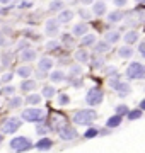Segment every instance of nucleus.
<instances>
[{"instance_id": "nucleus-45", "label": "nucleus", "mask_w": 145, "mask_h": 153, "mask_svg": "<svg viewBox=\"0 0 145 153\" xmlns=\"http://www.w3.org/2000/svg\"><path fill=\"white\" fill-rule=\"evenodd\" d=\"M68 82L72 83L73 87H82V80H80V78H73V76H68Z\"/></svg>"}, {"instance_id": "nucleus-28", "label": "nucleus", "mask_w": 145, "mask_h": 153, "mask_svg": "<svg viewBox=\"0 0 145 153\" xmlns=\"http://www.w3.org/2000/svg\"><path fill=\"white\" fill-rule=\"evenodd\" d=\"M111 49V44L106 43V41H99V43L94 44V51L96 53H106V51H109Z\"/></svg>"}, {"instance_id": "nucleus-31", "label": "nucleus", "mask_w": 145, "mask_h": 153, "mask_svg": "<svg viewBox=\"0 0 145 153\" xmlns=\"http://www.w3.org/2000/svg\"><path fill=\"white\" fill-rule=\"evenodd\" d=\"M65 124H67V123H65V117H63V116H55V117H53V129L58 131L61 126H65Z\"/></svg>"}, {"instance_id": "nucleus-44", "label": "nucleus", "mask_w": 145, "mask_h": 153, "mask_svg": "<svg viewBox=\"0 0 145 153\" xmlns=\"http://www.w3.org/2000/svg\"><path fill=\"white\" fill-rule=\"evenodd\" d=\"M102 66H104V60H102V58H96V60L92 61V68H96V70H97V68H102Z\"/></svg>"}, {"instance_id": "nucleus-16", "label": "nucleus", "mask_w": 145, "mask_h": 153, "mask_svg": "<svg viewBox=\"0 0 145 153\" xmlns=\"http://www.w3.org/2000/svg\"><path fill=\"white\" fill-rule=\"evenodd\" d=\"M118 55H120V58H123V60H128V58L133 56V49H132V46L125 44V46H121V48L118 49Z\"/></svg>"}, {"instance_id": "nucleus-9", "label": "nucleus", "mask_w": 145, "mask_h": 153, "mask_svg": "<svg viewBox=\"0 0 145 153\" xmlns=\"http://www.w3.org/2000/svg\"><path fill=\"white\" fill-rule=\"evenodd\" d=\"M87 31H89V26H87L85 22H78V24L73 26L72 36H75V38H84L85 34H87Z\"/></svg>"}, {"instance_id": "nucleus-52", "label": "nucleus", "mask_w": 145, "mask_h": 153, "mask_svg": "<svg viewBox=\"0 0 145 153\" xmlns=\"http://www.w3.org/2000/svg\"><path fill=\"white\" fill-rule=\"evenodd\" d=\"M138 109L145 111V99H142V100H140V107H138Z\"/></svg>"}, {"instance_id": "nucleus-49", "label": "nucleus", "mask_w": 145, "mask_h": 153, "mask_svg": "<svg viewBox=\"0 0 145 153\" xmlns=\"http://www.w3.org/2000/svg\"><path fill=\"white\" fill-rule=\"evenodd\" d=\"M28 44L29 43H26V41H21V43H19V46H17V49H22V51H24V49H28Z\"/></svg>"}, {"instance_id": "nucleus-53", "label": "nucleus", "mask_w": 145, "mask_h": 153, "mask_svg": "<svg viewBox=\"0 0 145 153\" xmlns=\"http://www.w3.org/2000/svg\"><path fill=\"white\" fill-rule=\"evenodd\" d=\"M12 0H0V5H7V4H10Z\"/></svg>"}, {"instance_id": "nucleus-40", "label": "nucleus", "mask_w": 145, "mask_h": 153, "mask_svg": "<svg viewBox=\"0 0 145 153\" xmlns=\"http://www.w3.org/2000/svg\"><path fill=\"white\" fill-rule=\"evenodd\" d=\"M36 133H38L39 136H45L46 133H48V128H46V124H41V123H39L38 128H36Z\"/></svg>"}, {"instance_id": "nucleus-37", "label": "nucleus", "mask_w": 145, "mask_h": 153, "mask_svg": "<svg viewBox=\"0 0 145 153\" xmlns=\"http://www.w3.org/2000/svg\"><path fill=\"white\" fill-rule=\"evenodd\" d=\"M16 92V87L14 85H5V87L0 90V95H14Z\"/></svg>"}, {"instance_id": "nucleus-41", "label": "nucleus", "mask_w": 145, "mask_h": 153, "mask_svg": "<svg viewBox=\"0 0 145 153\" xmlns=\"http://www.w3.org/2000/svg\"><path fill=\"white\" fill-rule=\"evenodd\" d=\"M46 48L51 49V51H53V49H58V48H60V43H58L56 39H51V41H48V43H46Z\"/></svg>"}, {"instance_id": "nucleus-24", "label": "nucleus", "mask_w": 145, "mask_h": 153, "mask_svg": "<svg viewBox=\"0 0 145 153\" xmlns=\"http://www.w3.org/2000/svg\"><path fill=\"white\" fill-rule=\"evenodd\" d=\"M36 87H38L36 82H34V80H29V78L22 80V83H21V90H22V92H33Z\"/></svg>"}, {"instance_id": "nucleus-46", "label": "nucleus", "mask_w": 145, "mask_h": 153, "mask_svg": "<svg viewBox=\"0 0 145 153\" xmlns=\"http://www.w3.org/2000/svg\"><path fill=\"white\" fill-rule=\"evenodd\" d=\"M19 7H21V9H31V7H33V2H29V0H22Z\"/></svg>"}, {"instance_id": "nucleus-55", "label": "nucleus", "mask_w": 145, "mask_h": 153, "mask_svg": "<svg viewBox=\"0 0 145 153\" xmlns=\"http://www.w3.org/2000/svg\"><path fill=\"white\" fill-rule=\"evenodd\" d=\"M2 140H4V136H2V134H0V145H2Z\"/></svg>"}, {"instance_id": "nucleus-6", "label": "nucleus", "mask_w": 145, "mask_h": 153, "mask_svg": "<svg viewBox=\"0 0 145 153\" xmlns=\"http://www.w3.org/2000/svg\"><path fill=\"white\" fill-rule=\"evenodd\" d=\"M19 128H21V119L19 117H9L2 124V133L4 134H14Z\"/></svg>"}, {"instance_id": "nucleus-54", "label": "nucleus", "mask_w": 145, "mask_h": 153, "mask_svg": "<svg viewBox=\"0 0 145 153\" xmlns=\"http://www.w3.org/2000/svg\"><path fill=\"white\" fill-rule=\"evenodd\" d=\"M135 2H140V4H145V0H135Z\"/></svg>"}, {"instance_id": "nucleus-10", "label": "nucleus", "mask_w": 145, "mask_h": 153, "mask_svg": "<svg viewBox=\"0 0 145 153\" xmlns=\"http://www.w3.org/2000/svg\"><path fill=\"white\" fill-rule=\"evenodd\" d=\"M34 146H36V150H39V152L51 150V146H53V140H50L48 136H41V140H39Z\"/></svg>"}, {"instance_id": "nucleus-5", "label": "nucleus", "mask_w": 145, "mask_h": 153, "mask_svg": "<svg viewBox=\"0 0 145 153\" xmlns=\"http://www.w3.org/2000/svg\"><path fill=\"white\" fill-rule=\"evenodd\" d=\"M102 99H104V94H102V90L97 88V87H92L89 92L85 94V102H87V105H90V107L99 105L101 102H102Z\"/></svg>"}, {"instance_id": "nucleus-47", "label": "nucleus", "mask_w": 145, "mask_h": 153, "mask_svg": "<svg viewBox=\"0 0 145 153\" xmlns=\"http://www.w3.org/2000/svg\"><path fill=\"white\" fill-rule=\"evenodd\" d=\"M126 2H128V0H113V4H114L116 7H125Z\"/></svg>"}, {"instance_id": "nucleus-23", "label": "nucleus", "mask_w": 145, "mask_h": 153, "mask_svg": "<svg viewBox=\"0 0 145 153\" xmlns=\"http://www.w3.org/2000/svg\"><path fill=\"white\" fill-rule=\"evenodd\" d=\"M26 100V104L28 105H38V104H41V95L39 94H28V97L24 99Z\"/></svg>"}, {"instance_id": "nucleus-17", "label": "nucleus", "mask_w": 145, "mask_h": 153, "mask_svg": "<svg viewBox=\"0 0 145 153\" xmlns=\"http://www.w3.org/2000/svg\"><path fill=\"white\" fill-rule=\"evenodd\" d=\"M67 76H65V71L63 70H55V71H51L50 73V80L53 83H60V82H63Z\"/></svg>"}, {"instance_id": "nucleus-51", "label": "nucleus", "mask_w": 145, "mask_h": 153, "mask_svg": "<svg viewBox=\"0 0 145 153\" xmlns=\"http://www.w3.org/2000/svg\"><path fill=\"white\" fill-rule=\"evenodd\" d=\"M82 5H89V4H94V0H78Z\"/></svg>"}, {"instance_id": "nucleus-19", "label": "nucleus", "mask_w": 145, "mask_h": 153, "mask_svg": "<svg viewBox=\"0 0 145 153\" xmlns=\"http://www.w3.org/2000/svg\"><path fill=\"white\" fill-rule=\"evenodd\" d=\"M120 38H121V34L118 33V31H108V33L104 34V39H106V43H109V44L118 43Z\"/></svg>"}, {"instance_id": "nucleus-25", "label": "nucleus", "mask_w": 145, "mask_h": 153, "mask_svg": "<svg viewBox=\"0 0 145 153\" xmlns=\"http://www.w3.org/2000/svg\"><path fill=\"white\" fill-rule=\"evenodd\" d=\"M55 94H56L55 85H45V87H43V90H41V97L51 99V97H55Z\"/></svg>"}, {"instance_id": "nucleus-50", "label": "nucleus", "mask_w": 145, "mask_h": 153, "mask_svg": "<svg viewBox=\"0 0 145 153\" xmlns=\"http://www.w3.org/2000/svg\"><path fill=\"white\" fill-rule=\"evenodd\" d=\"M138 53H140V55H142V56L145 58V43H142V44L138 46Z\"/></svg>"}, {"instance_id": "nucleus-36", "label": "nucleus", "mask_w": 145, "mask_h": 153, "mask_svg": "<svg viewBox=\"0 0 145 153\" xmlns=\"http://www.w3.org/2000/svg\"><path fill=\"white\" fill-rule=\"evenodd\" d=\"M104 73H106L109 78H114V76H118V68L116 66H106V68H104Z\"/></svg>"}, {"instance_id": "nucleus-42", "label": "nucleus", "mask_w": 145, "mask_h": 153, "mask_svg": "<svg viewBox=\"0 0 145 153\" xmlns=\"http://www.w3.org/2000/svg\"><path fill=\"white\" fill-rule=\"evenodd\" d=\"M63 44H65L67 48H72V46H73V36L65 34V36H63Z\"/></svg>"}, {"instance_id": "nucleus-7", "label": "nucleus", "mask_w": 145, "mask_h": 153, "mask_svg": "<svg viewBox=\"0 0 145 153\" xmlns=\"http://www.w3.org/2000/svg\"><path fill=\"white\" fill-rule=\"evenodd\" d=\"M58 136H60V140H63V141H72V140L77 138V129H75L73 126L65 124L58 129Z\"/></svg>"}, {"instance_id": "nucleus-20", "label": "nucleus", "mask_w": 145, "mask_h": 153, "mask_svg": "<svg viewBox=\"0 0 145 153\" xmlns=\"http://www.w3.org/2000/svg\"><path fill=\"white\" fill-rule=\"evenodd\" d=\"M96 43H97V41H96V36H94V34H85L84 38H80V46H82V48L94 46Z\"/></svg>"}, {"instance_id": "nucleus-32", "label": "nucleus", "mask_w": 145, "mask_h": 153, "mask_svg": "<svg viewBox=\"0 0 145 153\" xmlns=\"http://www.w3.org/2000/svg\"><path fill=\"white\" fill-rule=\"evenodd\" d=\"M22 102H24V99L16 97V95H12V97L9 99V105H10V107H14V109H17V107H21V105H22Z\"/></svg>"}, {"instance_id": "nucleus-39", "label": "nucleus", "mask_w": 145, "mask_h": 153, "mask_svg": "<svg viewBox=\"0 0 145 153\" xmlns=\"http://www.w3.org/2000/svg\"><path fill=\"white\" fill-rule=\"evenodd\" d=\"M14 78V71H9V73H4V75L0 76V82L2 83H9Z\"/></svg>"}, {"instance_id": "nucleus-34", "label": "nucleus", "mask_w": 145, "mask_h": 153, "mask_svg": "<svg viewBox=\"0 0 145 153\" xmlns=\"http://www.w3.org/2000/svg\"><path fill=\"white\" fill-rule=\"evenodd\" d=\"M128 112H130V109H128V105L126 104H120V105H116V114L118 116H128Z\"/></svg>"}, {"instance_id": "nucleus-11", "label": "nucleus", "mask_w": 145, "mask_h": 153, "mask_svg": "<svg viewBox=\"0 0 145 153\" xmlns=\"http://www.w3.org/2000/svg\"><path fill=\"white\" fill-rule=\"evenodd\" d=\"M38 66H39V70L50 71L51 68H53V58H50V56H41V60H39Z\"/></svg>"}, {"instance_id": "nucleus-48", "label": "nucleus", "mask_w": 145, "mask_h": 153, "mask_svg": "<svg viewBox=\"0 0 145 153\" xmlns=\"http://www.w3.org/2000/svg\"><path fill=\"white\" fill-rule=\"evenodd\" d=\"M36 76H38L39 80H43V78H46V76H48V73H46V71H43V70H39L38 73H36Z\"/></svg>"}, {"instance_id": "nucleus-8", "label": "nucleus", "mask_w": 145, "mask_h": 153, "mask_svg": "<svg viewBox=\"0 0 145 153\" xmlns=\"http://www.w3.org/2000/svg\"><path fill=\"white\" fill-rule=\"evenodd\" d=\"M45 33L48 34V36H51V38H55V36L60 34V22H58V19H48V21H46Z\"/></svg>"}, {"instance_id": "nucleus-14", "label": "nucleus", "mask_w": 145, "mask_h": 153, "mask_svg": "<svg viewBox=\"0 0 145 153\" xmlns=\"http://www.w3.org/2000/svg\"><path fill=\"white\" fill-rule=\"evenodd\" d=\"M56 19H58V22H60V24H68V22L73 19V12L72 10H67V9H63V10L58 14V17H56Z\"/></svg>"}, {"instance_id": "nucleus-22", "label": "nucleus", "mask_w": 145, "mask_h": 153, "mask_svg": "<svg viewBox=\"0 0 145 153\" xmlns=\"http://www.w3.org/2000/svg\"><path fill=\"white\" fill-rule=\"evenodd\" d=\"M120 124H121V116H118V114L111 116V117H108V121H106V128H108V129L118 128Z\"/></svg>"}, {"instance_id": "nucleus-1", "label": "nucleus", "mask_w": 145, "mask_h": 153, "mask_svg": "<svg viewBox=\"0 0 145 153\" xmlns=\"http://www.w3.org/2000/svg\"><path fill=\"white\" fill-rule=\"evenodd\" d=\"M97 117V112L94 109H80L73 114V123L77 126H90Z\"/></svg>"}, {"instance_id": "nucleus-30", "label": "nucleus", "mask_w": 145, "mask_h": 153, "mask_svg": "<svg viewBox=\"0 0 145 153\" xmlns=\"http://www.w3.org/2000/svg\"><path fill=\"white\" fill-rule=\"evenodd\" d=\"M97 134H99V129H97L96 126H90V128H87V129H85L84 138H85V140H90V138H96Z\"/></svg>"}, {"instance_id": "nucleus-2", "label": "nucleus", "mask_w": 145, "mask_h": 153, "mask_svg": "<svg viewBox=\"0 0 145 153\" xmlns=\"http://www.w3.org/2000/svg\"><path fill=\"white\" fill-rule=\"evenodd\" d=\"M10 148L16 153H24L33 148V141L28 136H14L10 140Z\"/></svg>"}, {"instance_id": "nucleus-21", "label": "nucleus", "mask_w": 145, "mask_h": 153, "mask_svg": "<svg viewBox=\"0 0 145 153\" xmlns=\"http://www.w3.org/2000/svg\"><path fill=\"white\" fill-rule=\"evenodd\" d=\"M123 41H125V44H133V43H137L138 41V33L137 31H128V33L123 36Z\"/></svg>"}, {"instance_id": "nucleus-33", "label": "nucleus", "mask_w": 145, "mask_h": 153, "mask_svg": "<svg viewBox=\"0 0 145 153\" xmlns=\"http://www.w3.org/2000/svg\"><path fill=\"white\" fill-rule=\"evenodd\" d=\"M142 114H144V111H142V109H133V111H130V112H128L126 117H128L130 121H137V119L142 117Z\"/></svg>"}, {"instance_id": "nucleus-4", "label": "nucleus", "mask_w": 145, "mask_h": 153, "mask_svg": "<svg viewBox=\"0 0 145 153\" xmlns=\"http://www.w3.org/2000/svg\"><path fill=\"white\" fill-rule=\"evenodd\" d=\"M21 117L26 123H41V121L45 119V111L38 109V107H28V109L22 111Z\"/></svg>"}, {"instance_id": "nucleus-38", "label": "nucleus", "mask_w": 145, "mask_h": 153, "mask_svg": "<svg viewBox=\"0 0 145 153\" xmlns=\"http://www.w3.org/2000/svg\"><path fill=\"white\" fill-rule=\"evenodd\" d=\"M80 75H82V66H78V65L70 66V76H80Z\"/></svg>"}, {"instance_id": "nucleus-3", "label": "nucleus", "mask_w": 145, "mask_h": 153, "mask_svg": "<svg viewBox=\"0 0 145 153\" xmlns=\"http://www.w3.org/2000/svg\"><path fill=\"white\" fill-rule=\"evenodd\" d=\"M125 75L128 76L130 80H144L145 78V65H142L138 61H133V63L128 65Z\"/></svg>"}, {"instance_id": "nucleus-29", "label": "nucleus", "mask_w": 145, "mask_h": 153, "mask_svg": "<svg viewBox=\"0 0 145 153\" xmlns=\"http://www.w3.org/2000/svg\"><path fill=\"white\" fill-rule=\"evenodd\" d=\"M108 21L113 22V24H116V22L123 21V12L121 10H113L108 14Z\"/></svg>"}, {"instance_id": "nucleus-27", "label": "nucleus", "mask_w": 145, "mask_h": 153, "mask_svg": "<svg viewBox=\"0 0 145 153\" xmlns=\"http://www.w3.org/2000/svg\"><path fill=\"white\" fill-rule=\"evenodd\" d=\"M31 73H33V68H31L29 65H22V66H19V68H17V75L22 76L24 80H26V78H29V76H31Z\"/></svg>"}, {"instance_id": "nucleus-15", "label": "nucleus", "mask_w": 145, "mask_h": 153, "mask_svg": "<svg viewBox=\"0 0 145 153\" xmlns=\"http://www.w3.org/2000/svg\"><path fill=\"white\" fill-rule=\"evenodd\" d=\"M36 56H38V55H36V51H34V49H31V48L21 51V60L26 61V63H31L33 60H36Z\"/></svg>"}, {"instance_id": "nucleus-18", "label": "nucleus", "mask_w": 145, "mask_h": 153, "mask_svg": "<svg viewBox=\"0 0 145 153\" xmlns=\"http://www.w3.org/2000/svg\"><path fill=\"white\" fill-rule=\"evenodd\" d=\"M114 90L118 92V95H120V97H125V95H128V94H130V90H132V88H130V85L126 82H118V85H116V88H114Z\"/></svg>"}, {"instance_id": "nucleus-26", "label": "nucleus", "mask_w": 145, "mask_h": 153, "mask_svg": "<svg viewBox=\"0 0 145 153\" xmlns=\"http://www.w3.org/2000/svg\"><path fill=\"white\" fill-rule=\"evenodd\" d=\"M63 7H65V2H63V0H51L48 9H50L51 12H61Z\"/></svg>"}, {"instance_id": "nucleus-43", "label": "nucleus", "mask_w": 145, "mask_h": 153, "mask_svg": "<svg viewBox=\"0 0 145 153\" xmlns=\"http://www.w3.org/2000/svg\"><path fill=\"white\" fill-rule=\"evenodd\" d=\"M78 16H80V19L87 21V19H90V12L87 10V9H80V10H78Z\"/></svg>"}, {"instance_id": "nucleus-13", "label": "nucleus", "mask_w": 145, "mask_h": 153, "mask_svg": "<svg viewBox=\"0 0 145 153\" xmlns=\"http://www.w3.org/2000/svg\"><path fill=\"white\" fill-rule=\"evenodd\" d=\"M73 58L77 60V63H87L89 61V53H87V49H84V48H80V49H77L75 51V55H73Z\"/></svg>"}, {"instance_id": "nucleus-12", "label": "nucleus", "mask_w": 145, "mask_h": 153, "mask_svg": "<svg viewBox=\"0 0 145 153\" xmlns=\"http://www.w3.org/2000/svg\"><path fill=\"white\" fill-rule=\"evenodd\" d=\"M108 10V7L104 2H96V4H92V14H94L96 17H101V16H104Z\"/></svg>"}, {"instance_id": "nucleus-35", "label": "nucleus", "mask_w": 145, "mask_h": 153, "mask_svg": "<svg viewBox=\"0 0 145 153\" xmlns=\"http://www.w3.org/2000/svg\"><path fill=\"white\" fill-rule=\"evenodd\" d=\"M56 102H58V105H68L70 104V97H68L67 94H60L58 99H56Z\"/></svg>"}]
</instances>
